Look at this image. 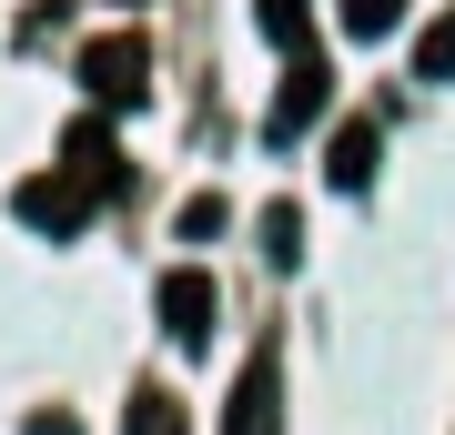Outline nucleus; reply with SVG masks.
Masks as SVG:
<instances>
[{"mask_svg": "<svg viewBox=\"0 0 455 435\" xmlns=\"http://www.w3.org/2000/svg\"><path fill=\"white\" fill-rule=\"evenodd\" d=\"M61 162H71V182H92L101 203L122 193V142H112V132H101V122H71V142H61Z\"/></svg>", "mask_w": 455, "mask_h": 435, "instance_id": "423d86ee", "label": "nucleus"}, {"mask_svg": "<svg viewBox=\"0 0 455 435\" xmlns=\"http://www.w3.org/2000/svg\"><path fill=\"white\" fill-rule=\"evenodd\" d=\"M212 233H223V193H193L182 203V243H212Z\"/></svg>", "mask_w": 455, "mask_h": 435, "instance_id": "ddd939ff", "label": "nucleus"}, {"mask_svg": "<svg viewBox=\"0 0 455 435\" xmlns=\"http://www.w3.org/2000/svg\"><path fill=\"white\" fill-rule=\"evenodd\" d=\"M263 41H283V51H304V0H263Z\"/></svg>", "mask_w": 455, "mask_h": 435, "instance_id": "f8f14e48", "label": "nucleus"}, {"mask_svg": "<svg viewBox=\"0 0 455 435\" xmlns=\"http://www.w3.org/2000/svg\"><path fill=\"white\" fill-rule=\"evenodd\" d=\"M263 263H304V213L293 203H263Z\"/></svg>", "mask_w": 455, "mask_h": 435, "instance_id": "1a4fd4ad", "label": "nucleus"}, {"mask_svg": "<svg viewBox=\"0 0 455 435\" xmlns=\"http://www.w3.org/2000/svg\"><path fill=\"white\" fill-rule=\"evenodd\" d=\"M415 81H455V11H435L415 31Z\"/></svg>", "mask_w": 455, "mask_h": 435, "instance_id": "6e6552de", "label": "nucleus"}, {"mask_svg": "<svg viewBox=\"0 0 455 435\" xmlns=\"http://www.w3.org/2000/svg\"><path fill=\"white\" fill-rule=\"evenodd\" d=\"M92 182H20V223H41V233H82L92 223Z\"/></svg>", "mask_w": 455, "mask_h": 435, "instance_id": "39448f33", "label": "nucleus"}, {"mask_svg": "<svg viewBox=\"0 0 455 435\" xmlns=\"http://www.w3.org/2000/svg\"><path fill=\"white\" fill-rule=\"evenodd\" d=\"M122 435H182L172 395H163V385H142V395H132V415H122Z\"/></svg>", "mask_w": 455, "mask_h": 435, "instance_id": "9d476101", "label": "nucleus"}, {"mask_svg": "<svg viewBox=\"0 0 455 435\" xmlns=\"http://www.w3.org/2000/svg\"><path fill=\"white\" fill-rule=\"evenodd\" d=\"M324 101H334V81L293 51V71H283V92H274V122H263V142H293V132H314L324 122Z\"/></svg>", "mask_w": 455, "mask_h": 435, "instance_id": "7ed1b4c3", "label": "nucleus"}, {"mask_svg": "<svg viewBox=\"0 0 455 435\" xmlns=\"http://www.w3.org/2000/svg\"><path fill=\"white\" fill-rule=\"evenodd\" d=\"M142 71H152V41H142V31L82 41V92L101 101V112H132V101H142Z\"/></svg>", "mask_w": 455, "mask_h": 435, "instance_id": "f257e3e1", "label": "nucleus"}, {"mask_svg": "<svg viewBox=\"0 0 455 435\" xmlns=\"http://www.w3.org/2000/svg\"><path fill=\"white\" fill-rule=\"evenodd\" d=\"M274 415H283V365H274V344L233 375V415H223V435H274Z\"/></svg>", "mask_w": 455, "mask_h": 435, "instance_id": "f03ea898", "label": "nucleus"}, {"mask_svg": "<svg viewBox=\"0 0 455 435\" xmlns=\"http://www.w3.org/2000/svg\"><path fill=\"white\" fill-rule=\"evenodd\" d=\"M20 435H82V425H71V415H31V425H20Z\"/></svg>", "mask_w": 455, "mask_h": 435, "instance_id": "4468645a", "label": "nucleus"}, {"mask_svg": "<svg viewBox=\"0 0 455 435\" xmlns=\"http://www.w3.org/2000/svg\"><path fill=\"white\" fill-rule=\"evenodd\" d=\"M374 152H385V142H374V122H344V132H334V142H324L334 193H364V182H374Z\"/></svg>", "mask_w": 455, "mask_h": 435, "instance_id": "0eeeda50", "label": "nucleus"}, {"mask_svg": "<svg viewBox=\"0 0 455 435\" xmlns=\"http://www.w3.org/2000/svg\"><path fill=\"white\" fill-rule=\"evenodd\" d=\"M395 20H405V0H344V31L355 41H385Z\"/></svg>", "mask_w": 455, "mask_h": 435, "instance_id": "9b49d317", "label": "nucleus"}, {"mask_svg": "<svg viewBox=\"0 0 455 435\" xmlns=\"http://www.w3.org/2000/svg\"><path fill=\"white\" fill-rule=\"evenodd\" d=\"M163 334H182V344H203V334H212V274H203V263L163 274Z\"/></svg>", "mask_w": 455, "mask_h": 435, "instance_id": "20e7f679", "label": "nucleus"}]
</instances>
